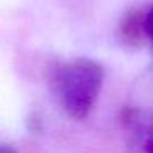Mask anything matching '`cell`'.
<instances>
[{
	"instance_id": "obj_1",
	"label": "cell",
	"mask_w": 153,
	"mask_h": 153,
	"mask_svg": "<svg viewBox=\"0 0 153 153\" xmlns=\"http://www.w3.org/2000/svg\"><path fill=\"white\" fill-rule=\"evenodd\" d=\"M104 82V69L91 59H74L56 66L51 73V91L74 119H84L94 107Z\"/></svg>"
},
{
	"instance_id": "obj_2",
	"label": "cell",
	"mask_w": 153,
	"mask_h": 153,
	"mask_svg": "<svg viewBox=\"0 0 153 153\" xmlns=\"http://www.w3.org/2000/svg\"><path fill=\"white\" fill-rule=\"evenodd\" d=\"M142 27H143V31L146 33V36H148L150 40L153 41V8H152V10H150L146 15H145Z\"/></svg>"
},
{
	"instance_id": "obj_3",
	"label": "cell",
	"mask_w": 153,
	"mask_h": 153,
	"mask_svg": "<svg viewBox=\"0 0 153 153\" xmlns=\"http://www.w3.org/2000/svg\"><path fill=\"white\" fill-rule=\"evenodd\" d=\"M146 153H153V142L146 143Z\"/></svg>"
}]
</instances>
